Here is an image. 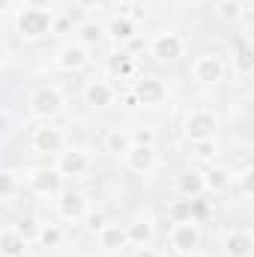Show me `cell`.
Masks as SVG:
<instances>
[{
    "label": "cell",
    "instance_id": "cell-7",
    "mask_svg": "<svg viewBox=\"0 0 254 257\" xmlns=\"http://www.w3.org/2000/svg\"><path fill=\"white\" fill-rule=\"evenodd\" d=\"M191 75L197 84H218V81H224V63L215 54H200L191 66Z\"/></svg>",
    "mask_w": 254,
    "mask_h": 257
},
{
    "label": "cell",
    "instance_id": "cell-22",
    "mask_svg": "<svg viewBox=\"0 0 254 257\" xmlns=\"http://www.w3.org/2000/svg\"><path fill=\"white\" fill-rule=\"evenodd\" d=\"M105 33H108L114 42H132V39H135V21H132L129 15H117V18L108 21Z\"/></svg>",
    "mask_w": 254,
    "mask_h": 257
},
{
    "label": "cell",
    "instance_id": "cell-2",
    "mask_svg": "<svg viewBox=\"0 0 254 257\" xmlns=\"http://www.w3.org/2000/svg\"><path fill=\"white\" fill-rule=\"evenodd\" d=\"M63 93L57 90V87H42V90H36L33 93V99H30V114L36 117V120H54L60 111H63Z\"/></svg>",
    "mask_w": 254,
    "mask_h": 257
},
{
    "label": "cell",
    "instance_id": "cell-23",
    "mask_svg": "<svg viewBox=\"0 0 254 257\" xmlns=\"http://www.w3.org/2000/svg\"><path fill=\"white\" fill-rule=\"evenodd\" d=\"M233 60L239 72H254V45L248 39H236L233 45Z\"/></svg>",
    "mask_w": 254,
    "mask_h": 257
},
{
    "label": "cell",
    "instance_id": "cell-17",
    "mask_svg": "<svg viewBox=\"0 0 254 257\" xmlns=\"http://www.w3.org/2000/svg\"><path fill=\"white\" fill-rule=\"evenodd\" d=\"M129 230V242L138 248H150V242L156 239V224L150 218H135L132 224H126Z\"/></svg>",
    "mask_w": 254,
    "mask_h": 257
},
{
    "label": "cell",
    "instance_id": "cell-9",
    "mask_svg": "<svg viewBox=\"0 0 254 257\" xmlns=\"http://www.w3.org/2000/svg\"><path fill=\"white\" fill-rule=\"evenodd\" d=\"M87 63H90L87 45H81V42H69V45H63V48L57 51V57H54V66H57L60 72H81Z\"/></svg>",
    "mask_w": 254,
    "mask_h": 257
},
{
    "label": "cell",
    "instance_id": "cell-39",
    "mask_svg": "<svg viewBox=\"0 0 254 257\" xmlns=\"http://www.w3.org/2000/svg\"><path fill=\"white\" fill-rule=\"evenodd\" d=\"M99 0H81V6H96Z\"/></svg>",
    "mask_w": 254,
    "mask_h": 257
},
{
    "label": "cell",
    "instance_id": "cell-30",
    "mask_svg": "<svg viewBox=\"0 0 254 257\" xmlns=\"http://www.w3.org/2000/svg\"><path fill=\"white\" fill-rule=\"evenodd\" d=\"M171 218H174V224L177 221H191V200H177L174 206H171Z\"/></svg>",
    "mask_w": 254,
    "mask_h": 257
},
{
    "label": "cell",
    "instance_id": "cell-12",
    "mask_svg": "<svg viewBox=\"0 0 254 257\" xmlns=\"http://www.w3.org/2000/svg\"><path fill=\"white\" fill-rule=\"evenodd\" d=\"M57 171L63 177H84L90 171V156L84 150H63L57 156Z\"/></svg>",
    "mask_w": 254,
    "mask_h": 257
},
{
    "label": "cell",
    "instance_id": "cell-24",
    "mask_svg": "<svg viewBox=\"0 0 254 257\" xmlns=\"http://www.w3.org/2000/svg\"><path fill=\"white\" fill-rule=\"evenodd\" d=\"M42 227H45V224H39V218H36V215H21V218H18V224H15V230H18L27 242H39Z\"/></svg>",
    "mask_w": 254,
    "mask_h": 257
},
{
    "label": "cell",
    "instance_id": "cell-18",
    "mask_svg": "<svg viewBox=\"0 0 254 257\" xmlns=\"http://www.w3.org/2000/svg\"><path fill=\"white\" fill-rule=\"evenodd\" d=\"M84 99L90 108H108L114 102V87L105 84V81H90L87 90H84Z\"/></svg>",
    "mask_w": 254,
    "mask_h": 257
},
{
    "label": "cell",
    "instance_id": "cell-8",
    "mask_svg": "<svg viewBox=\"0 0 254 257\" xmlns=\"http://www.w3.org/2000/svg\"><path fill=\"white\" fill-rule=\"evenodd\" d=\"M165 96H168L165 81H159V78H141V81H135V99H138V105L156 108V105L165 102Z\"/></svg>",
    "mask_w": 254,
    "mask_h": 257
},
{
    "label": "cell",
    "instance_id": "cell-25",
    "mask_svg": "<svg viewBox=\"0 0 254 257\" xmlns=\"http://www.w3.org/2000/svg\"><path fill=\"white\" fill-rule=\"evenodd\" d=\"M203 177H206V192H224V189H230V174L224 168H209Z\"/></svg>",
    "mask_w": 254,
    "mask_h": 257
},
{
    "label": "cell",
    "instance_id": "cell-19",
    "mask_svg": "<svg viewBox=\"0 0 254 257\" xmlns=\"http://www.w3.org/2000/svg\"><path fill=\"white\" fill-rule=\"evenodd\" d=\"M27 245H30V242H27L15 227H3V230H0V254L3 257H21Z\"/></svg>",
    "mask_w": 254,
    "mask_h": 257
},
{
    "label": "cell",
    "instance_id": "cell-20",
    "mask_svg": "<svg viewBox=\"0 0 254 257\" xmlns=\"http://www.w3.org/2000/svg\"><path fill=\"white\" fill-rule=\"evenodd\" d=\"M99 242H102V248H108V251H123L129 242V230L126 227H120V224H108L102 233H99Z\"/></svg>",
    "mask_w": 254,
    "mask_h": 257
},
{
    "label": "cell",
    "instance_id": "cell-34",
    "mask_svg": "<svg viewBox=\"0 0 254 257\" xmlns=\"http://www.w3.org/2000/svg\"><path fill=\"white\" fill-rule=\"evenodd\" d=\"M12 189H15V177L6 171V174H3V186H0V197L9 200V197H12Z\"/></svg>",
    "mask_w": 254,
    "mask_h": 257
},
{
    "label": "cell",
    "instance_id": "cell-37",
    "mask_svg": "<svg viewBox=\"0 0 254 257\" xmlns=\"http://www.w3.org/2000/svg\"><path fill=\"white\" fill-rule=\"evenodd\" d=\"M138 257H156V254H153L150 248H141V251H138Z\"/></svg>",
    "mask_w": 254,
    "mask_h": 257
},
{
    "label": "cell",
    "instance_id": "cell-27",
    "mask_svg": "<svg viewBox=\"0 0 254 257\" xmlns=\"http://www.w3.org/2000/svg\"><path fill=\"white\" fill-rule=\"evenodd\" d=\"M218 18L227 21V24H236V21L242 18V6H239V0H224V3H218Z\"/></svg>",
    "mask_w": 254,
    "mask_h": 257
},
{
    "label": "cell",
    "instance_id": "cell-13",
    "mask_svg": "<svg viewBox=\"0 0 254 257\" xmlns=\"http://www.w3.org/2000/svg\"><path fill=\"white\" fill-rule=\"evenodd\" d=\"M123 162H126L129 171H135V174H150V171L159 165L156 150H153V147H144V144H135L126 156H123Z\"/></svg>",
    "mask_w": 254,
    "mask_h": 257
},
{
    "label": "cell",
    "instance_id": "cell-15",
    "mask_svg": "<svg viewBox=\"0 0 254 257\" xmlns=\"http://www.w3.org/2000/svg\"><path fill=\"white\" fill-rule=\"evenodd\" d=\"M108 75L117 78V81H129V78L138 75V60L129 51H114L108 57Z\"/></svg>",
    "mask_w": 254,
    "mask_h": 257
},
{
    "label": "cell",
    "instance_id": "cell-5",
    "mask_svg": "<svg viewBox=\"0 0 254 257\" xmlns=\"http://www.w3.org/2000/svg\"><path fill=\"white\" fill-rule=\"evenodd\" d=\"M27 183H30L33 192L42 194V197H57V194H63V174H60L57 168L33 171V174L27 177Z\"/></svg>",
    "mask_w": 254,
    "mask_h": 257
},
{
    "label": "cell",
    "instance_id": "cell-11",
    "mask_svg": "<svg viewBox=\"0 0 254 257\" xmlns=\"http://www.w3.org/2000/svg\"><path fill=\"white\" fill-rule=\"evenodd\" d=\"M57 212H60V218L63 221H84L87 218V197L81 192H63L60 194V200H57Z\"/></svg>",
    "mask_w": 254,
    "mask_h": 257
},
{
    "label": "cell",
    "instance_id": "cell-6",
    "mask_svg": "<svg viewBox=\"0 0 254 257\" xmlns=\"http://www.w3.org/2000/svg\"><path fill=\"white\" fill-rule=\"evenodd\" d=\"M215 132H218L215 114H209V111H194V114H189V120H186L189 141H212Z\"/></svg>",
    "mask_w": 254,
    "mask_h": 257
},
{
    "label": "cell",
    "instance_id": "cell-10",
    "mask_svg": "<svg viewBox=\"0 0 254 257\" xmlns=\"http://www.w3.org/2000/svg\"><path fill=\"white\" fill-rule=\"evenodd\" d=\"M30 144H33V150H36V153H57V156H60V153L66 150L63 132H60V128H54V126H48V123L33 132Z\"/></svg>",
    "mask_w": 254,
    "mask_h": 257
},
{
    "label": "cell",
    "instance_id": "cell-3",
    "mask_svg": "<svg viewBox=\"0 0 254 257\" xmlns=\"http://www.w3.org/2000/svg\"><path fill=\"white\" fill-rule=\"evenodd\" d=\"M150 54L156 57V63L174 66L183 57V39H180L177 33H159V36L150 42Z\"/></svg>",
    "mask_w": 254,
    "mask_h": 257
},
{
    "label": "cell",
    "instance_id": "cell-26",
    "mask_svg": "<svg viewBox=\"0 0 254 257\" xmlns=\"http://www.w3.org/2000/svg\"><path fill=\"white\" fill-rule=\"evenodd\" d=\"M102 36H105V27H99V24H93V21H87V24L78 27V42H81V45H99Z\"/></svg>",
    "mask_w": 254,
    "mask_h": 257
},
{
    "label": "cell",
    "instance_id": "cell-16",
    "mask_svg": "<svg viewBox=\"0 0 254 257\" xmlns=\"http://www.w3.org/2000/svg\"><path fill=\"white\" fill-rule=\"evenodd\" d=\"M177 192L183 194V197H200V194L206 192V177L200 174V171H183L180 177H177Z\"/></svg>",
    "mask_w": 254,
    "mask_h": 257
},
{
    "label": "cell",
    "instance_id": "cell-31",
    "mask_svg": "<svg viewBox=\"0 0 254 257\" xmlns=\"http://www.w3.org/2000/svg\"><path fill=\"white\" fill-rule=\"evenodd\" d=\"M239 194L254 200V168H248V171L239 174Z\"/></svg>",
    "mask_w": 254,
    "mask_h": 257
},
{
    "label": "cell",
    "instance_id": "cell-33",
    "mask_svg": "<svg viewBox=\"0 0 254 257\" xmlns=\"http://www.w3.org/2000/svg\"><path fill=\"white\" fill-rule=\"evenodd\" d=\"M84 221H87V227H90V230H96V233H102V230L108 227V221H105V215H102V212H87V218H84Z\"/></svg>",
    "mask_w": 254,
    "mask_h": 257
},
{
    "label": "cell",
    "instance_id": "cell-38",
    "mask_svg": "<svg viewBox=\"0 0 254 257\" xmlns=\"http://www.w3.org/2000/svg\"><path fill=\"white\" fill-rule=\"evenodd\" d=\"M159 257H186V254H180V251H165V254H159Z\"/></svg>",
    "mask_w": 254,
    "mask_h": 257
},
{
    "label": "cell",
    "instance_id": "cell-35",
    "mask_svg": "<svg viewBox=\"0 0 254 257\" xmlns=\"http://www.w3.org/2000/svg\"><path fill=\"white\" fill-rule=\"evenodd\" d=\"M48 3L51 0H24V6H42V9H48Z\"/></svg>",
    "mask_w": 254,
    "mask_h": 257
},
{
    "label": "cell",
    "instance_id": "cell-4",
    "mask_svg": "<svg viewBox=\"0 0 254 257\" xmlns=\"http://www.w3.org/2000/svg\"><path fill=\"white\" fill-rule=\"evenodd\" d=\"M200 245V224L191 218V221H177L171 227V248L180 251V254H191L194 248Z\"/></svg>",
    "mask_w": 254,
    "mask_h": 257
},
{
    "label": "cell",
    "instance_id": "cell-21",
    "mask_svg": "<svg viewBox=\"0 0 254 257\" xmlns=\"http://www.w3.org/2000/svg\"><path fill=\"white\" fill-rule=\"evenodd\" d=\"M132 147H135V138H132V132L111 128V132L105 135V150H108L111 156H126Z\"/></svg>",
    "mask_w": 254,
    "mask_h": 257
},
{
    "label": "cell",
    "instance_id": "cell-14",
    "mask_svg": "<svg viewBox=\"0 0 254 257\" xmlns=\"http://www.w3.org/2000/svg\"><path fill=\"white\" fill-rule=\"evenodd\" d=\"M224 257H254V233L251 230H230L224 236Z\"/></svg>",
    "mask_w": 254,
    "mask_h": 257
},
{
    "label": "cell",
    "instance_id": "cell-28",
    "mask_svg": "<svg viewBox=\"0 0 254 257\" xmlns=\"http://www.w3.org/2000/svg\"><path fill=\"white\" fill-rule=\"evenodd\" d=\"M189 150L197 156V159H203V162L215 159V153H218V147H215V138H212V141H189Z\"/></svg>",
    "mask_w": 254,
    "mask_h": 257
},
{
    "label": "cell",
    "instance_id": "cell-40",
    "mask_svg": "<svg viewBox=\"0 0 254 257\" xmlns=\"http://www.w3.org/2000/svg\"><path fill=\"white\" fill-rule=\"evenodd\" d=\"M117 3H120V6H132V3H135V0H117Z\"/></svg>",
    "mask_w": 254,
    "mask_h": 257
},
{
    "label": "cell",
    "instance_id": "cell-29",
    "mask_svg": "<svg viewBox=\"0 0 254 257\" xmlns=\"http://www.w3.org/2000/svg\"><path fill=\"white\" fill-rule=\"evenodd\" d=\"M63 242V230L57 227V224H45L42 227V236H39V245H45V248H57Z\"/></svg>",
    "mask_w": 254,
    "mask_h": 257
},
{
    "label": "cell",
    "instance_id": "cell-32",
    "mask_svg": "<svg viewBox=\"0 0 254 257\" xmlns=\"http://www.w3.org/2000/svg\"><path fill=\"white\" fill-rule=\"evenodd\" d=\"M132 138H135V144H144V147H153V144H156V132H153L150 126L135 128V132H132Z\"/></svg>",
    "mask_w": 254,
    "mask_h": 257
},
{
    "label": "cell",
    "instance_id": "cell-1",
    "mask_svg": "<svg viewBox=\"0 0 254 257\" xmlns=\"http://www.w3.org/2000/svg\"><path fill=\"white\" fill-rule=\"evenodd\" d=\"M15 27H18L21 39L33 42L54 30V15H51V9H42V6H21V12L15 15Z\"/></svg>",
    "mask_w": 254,
    "mask_h": 257
},
{
    "label": "cell",
    "instance_id": "cell-36",
    "mask_svg": "<svg viewBox=\"0 0 254 257\" xmlns=\"http://www.w3.org/2000/svg\"><path fill=\"white\" fill-rule=\"evenodd\" d=\"M0 9L3 12H12V0H0Z\"/></svg>",
    "mask_w": 254,
    "mask_h": 257
}]
</instances>
